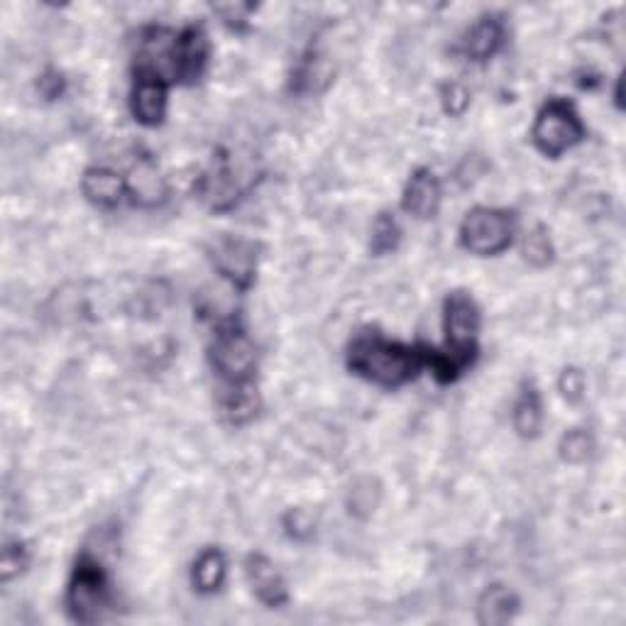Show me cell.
<instances>
[{"label":"cell","instance_id":"cell-1","mask_svg":"<svg viewBox=\"0 0 626 626\" xmlns=\"http://www.w3.org/2000/svg\"><path fill=\"white\" fill-rule=\"evenodd\" d=\"M347 367L377 387L397 389L412 382L426 367L424 347L406 345L379 333H361L347 347Z\"/></svg>","mask_w":626,"mask_h":626},{"label":"cell","instance_id":"cell-2","mask_svg":"<svg viewBox=\"0 0 626 626\" xmlns=\"http://www.w3.org/2000/svg\"><path fill=\"white\" fill-rule=\"evenodd\" d=\"M209 357L223 387L248 385L252 382L255 369H258V345L235 318L218 326Z\"/></svg>","mask_w":626,"mask_h":626},{"label":"cell","instance_id":"cell-3","mask_svg":"<svg viewBox=\"0 0 626 626\" xmlns=\"http://www.w3.org/2000/svg\"><path fill=\"white\" fill-rule=\"evenodd\" d=\"M110 604V582L96 558L81 556L67 584V612L79 624H94Z\"/></svg>","mask_w":626,"mask_h":626},{"label":"cell","instance_id":"cell-4","mask_svg":"<svg viewBox=\"0 0 626 626\" xmlns=\"http://www.w3.org/2000/svg\"><path fill=\"white\" fill-rule=\"evenodd\" d=\"M531 140L541 155L558 160L568 150L584 140V126L572 104L566 98H551L539 110L536 122L531 128Z\"/></svg>","mask_w":626,"mask_h":626},{"label":"cell","instance_id":"cell-5","mask_svg":"<svg viewBox=\"0 0 626 626\" xmlns=\"http://www.w3.org/2000/svg\"><path fill=\"white\" fill-rule=\"evenodd\" d=\"M515 240V215L505 209L477 206L468 211L460 225V243L477 258H495Z\"/></svg>","mask_w":626,"mask_h":626},{"label":"cell","instance_id":"cell-6","mask_svg":"<svg viewBox=\"0 0 626 626\" xmlns=\"http://www.w3.org/2000/svg\"><path fill=\"white\" fill-rule=\"evenodd\" d=\"M252 172L238 167L228 152H218L211 167L199 177L197 193L211 211H228L252 189Z\"/></svg>","mask_w":626,"mask_h":626},{"label":"cell","instance_id":"cell-7","mask_svg":"<svg viewBox=\"0 0 626 626\" xmlns=\"http://www.w3.org/2000/svg\"><path fill=\"white\" fill-rule=\"evenodd\" d=\"M482 316L475 299L465 292H453L444 304L446 351L477 357V331Z\"/></svg>","mask_w":626,"mask_h":626},{"label":"cell","instance_id":"cell-8","mask_svg":"<svg viewBox=\"0 0 626 626\" xmlns=\"http://www.w3.org/2000/svg\"><path fill=\"white\" fill-rule=\"evenodd\" d=\"M211 262L238 292H248L258 276V245L235 235H223L211 245Z\"/></svg>","mask_w":626,"mask_h":626},{"label":"cell","instance_id":"cell-9","mask_svg":"<svg viewBox=\"0 0 626 626\" xmlns=\"http://www.w3.org/2000/svg\"><path fill=\"white\" fill-rule=\"evenodd\" d=\"M211 45L203 27L189 25L174 39V84H193L209 67Z\"/></svg>","mask_w":626,"mask_h":626},{"label":"cell","instance_id":"cell-10","mask_svg":"<svg viewBox=\"0 0 626 626\" xmlns=\"http://www.w3.org/2000/svg\"><path fill=\"white\" fill-rule=\"evenodd\" d=\"M169 104V84H164L157 76H138L132 84L130 94V110L140 126L157 128L167 118Z\"/></svg>","mask_w":626,"mask_h":626},{"label":"cell","instance_id":"cell-11","mask_svg":"<svg viewBox=\"0 0 626 626\" xmlns=\"http://www.w3.org/2000/svg\"><path fill=\"white\" fill-rule=\"evenodd\" d=\"M245 575H248L255 598H258L264 607L276 610L290 602V590H286L282 572L276 570L274 563L262 556V553L248 556V560H245Z\"/></svg>","mask_w":626,"mask_h":626},{"label":"cell","instance_id":"cell-12","mask_svg":"<svg viewBox=\"0 0 626 626\" xmlns=\"http://www.w3.org/2000/svg\"><path fill=\"white\" fill-rule=\"evenodd\" d=\"M440 201H444V189H440V179L436 177V172H430L426 167L416 169L404 189L402 199L404 211L409 215H414V218L428 221L438 213Z\"/></svg>","mask_w":626,"mask_h":626},{"label":"cell","instance_id":"cell-13","mask_svg":"<svg viewBox=\"0 0 626 626\" xmlns=\"http://www.w3.org/2000/svg\"><path fill=\"white\" fill-rule=\"evenodd\" d=\"M507 43V27L497 15H485L460 39V55L470 61H487Z\"/></svg>","mask_w":626,"mask_h":626},{"label":"cell","instance_id":"cell-14","mask_svg":"<svg viewBox=\"0 0 626 626\" xmlns=\"http://www.w3.org/2000/svg\"><path fill=\"white\" fill-rule=\"evenodd\" d=\"M81 191L98 209H116L122 199L130 197L128 179L106 167L86 169L84 177H81Z\"/></svg>","mask_w":626,"mask_h":626},{"label":"cell","instance_id":"cell-15","mask_svg":"<svg viewBox=\"0 0 626 626\" xmlns=\"http://www.w3.org/2000/svg\"><path fill=\"white\" fill-rule=\"evenodd\" d=\"M130 201L142 209H155L167 201V184L160 177V172L150 157H142L132 167V179H128Z\"/></svg>","mask_w":626,"mask_h":626},{"label":"cell","instance_id":"cell-16","mask_svg":"<svg viewBox=\"0 0 626 626\" xmlns=\"http://www.w3.org/2000/svg\"><path fill=\"white\" fill-rule=\"evenodd\" d=\"M521 607L519 594L507 584H489L477 600V622L485 626H501L517 617Z\"/></svg>","mask_w":626,"mask_h":626},{"label":"cell","instance_id":"cell-17","mask_svg":"<svg viewBox=\"0 0 626 626\" xmlns=\"http://www.w3.org/2000/svg\"><path fill=\"white\" fill-rule=\"evenodd\" d=\"M260 412V394L252 382L238 387H223L221 416L233 426H245Z\"/></svg>","mask_w":626,"mask_h":626},{"label":"cell","instance_id":"cell-18","mask_svg":"<svg viewBox=\"0 0 626 626\" xmlns=\"http://www.w3.org/2000/svg\"><path fill=\"white\" fill-rule=\"evenodd\" d=\"M333 71L328 67V61L316 52V49H309L302 57L299 64H296L294 74H292V91L299 96H309V94H321V91L331 84Z\"/></svg>","mask_w":626,"mask_h":626},{"label":"cell","instance_id":"cell-19","mask_svg":"<svg viewBox=\"0 0 626 626\" xmlns=\"http://www.w3.org/2000/svg\"><path fill=\"white\" fill-rule=\"evenodd\" d=\"M225 572H228V563L218 548H203L199 558L193 560L191 582L193 590L201 594H213L223 588Z\"/></svg>","mask_w":626,"mask_h":626},{"label":"cell","instance_id":"cell-20","mask_svg":"<svg viewBox=\"0 0 626 626\" xmlns=\"http://www.w3.org/2000/svg\"><path fill=\"white\" fill-rule=\"evenodd\" d=\"M511 421H515V430L521 438H536L543 426V406L541 397L533 385H523L521 392L515 402V412H511Z\"/></svg>","mask_w":626,"mask_h":626},{"label":"cell","instance_id":"cell-21","mask_svg":"<svg viewBox=\"0 0 626 626\" xmlns=\"http://www.w3.org/2000/svg\"><path fill=\"white\" fill-rule=\"evenodd\" d=\"M399 243H402V228H399V221L394 218V213L382 211L373 223L369 250H373V255H377V258H382V255L394 252L399 248Z\"/></svg>","mask_w":626,"mask_h":626},{"label":"cell","instance_id":"cell-22","mask_svg":"<svg viewBox=\"0 0 626 626\" xmlns=\"http://www.w3.org/2000/svg\"><path fill=\"white\" fill-rule=\"evenodd\" d=\"M592 456V438L588 430L582 428H570L566 436L560 438V458L566 460V463H584Z\"/></svg>","mask_w":626,"mask_h":626},{"label":"cell","instance_id":"cell-23","mask_svg":"<svg viewBox=\"0 0 626 626\" xmlns=\"http://www.w3.org/2000/svg\"><path fill=\"white\" fill-rule=\"evenodd\" d=\"M523 258H527L529 264L533 267H548L551 260H553V245H551V238H548V233L541 228H533L529 235H527V240H523Z\"/></svg>","mask_w":626,"mask_h":626},{"label":"cell","instance_id":"cell-24","mask_svg":"<svg viewBox=\"0 0 626 626\" xmlns=\"http://www.w3.org/2000/svg\"><path fill=\"white\" fill-rule=\"evenodd\" d=\"M29 556L23 541H8L3 548V558H0V575H3V582H10L17 578L20 572L27 568Z\"/></svg>","mask_w":626,"mask_h":626},{"label":"cell","instance_id":"cell-25","mask_svg":"<svg viewBox=\"0 0 626 626\" xmlns=\"http://www.w3.org/2000/svg\"><path fill=\"white\" fill-rule=\"evenodd\" d=\"M440 104H444V110L450 118H460L470 108V91L458 81H450L440 88Z\"/></svg>","mask_w":626,"mask_h":626},{"label":"cell","instance_id":"cell-26","mask_svg":"<svg viewBox=\"0 0 626 626\" xmlns=\"http://www.w3.org/2000/svg\"><path fill=\"white\" fill-rule=\"evenodd\" d=\"M558 389L560 394L566 397V402L578 404L584 394V375L578 367H566L558 379Z\"/></svg>","mask_w":626,"mask_h":626},{"label":"cell","instance_id":"cell-27","mask_svg":"<svg viewBox=\"0 0 626 626\" xmlns=\"http://www.w3.org/2000/svg\"><path fill=\"white\" fill-rule=\"evenodd\" d=\"M37 88L39 94H43L47 101H57L64 96V88H67V79L59 74L55 69H47L43 76L37 81Z\"/></svg>","mask_w":626,"mask_h":626},{"label":"cell","instance_id":"cell-28","mask_svg":"<svg viewBox=\"0 0 626 626\" xmlns=\"http://www.w3.org/2000/svg\"><path fill=\"white\" fill-rule=\"evenodd\" d=\"M284 529L294 539H309L314 533V523H311L309 515H304L302 509H292L290 515L284 517Z\"/></svg>","mask_w":626,"mask_h":626}]
</instances>
